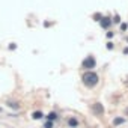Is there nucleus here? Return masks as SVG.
I'll return each instance as SVG.
<instances>
[{"mask_svg":"<svg viewBox=\"0 0 128 128\" xmlns=\"http://www.w3.org/2000/svg\"><path fill=\"white\" fill-rule=\"evenodd\" d=\"M82 80H83L84 86H88V88H95V86L98 84V82H100V77H98L96 72H94V71H88V72L83 74Z\"/></svg>","mask_w":128,"mask_h":128,"instance_id":"1","label":"nucleus"},{"mask_svg":"<svg viewBox=\"0 0 128 128\" xmlns=\"http://www.w3.org/2000/svg\"><path fill=\"white\" fill-rule=\"evenodd\" d=\"M95 66H96V60H95L94 56H88V57L82 62V68H84V70L92 71V68H95Z\"/></svg>","mask_w":128,"mask_h":128,"instance_id":"2","label":"nucleus"},{"mask_svg":"<svg viewBox=\"0 0 128 128\" xmlns=\"http://www.w3.org/2000/svg\"><path fill=\"white\" fill-rule=\"evenodd\" d=\"M92 112H94V114H96V116H101V114L104 113V107H102V104H100V102H95V104L92 106Z\"/></svg>","mask_w":128,"mask_h":128,"instance_id":"3","label":"nucleus"},{"mask_svg":"<svg viewBox=\"0 0 128 128\" xmlns=\"http://www.w3.org/2000/svg\"><path fill=\"white\" fill-rule=\"evenodd\" d=\"M110 24H112V20H110L108 17H102V18H101V26H102L104 29H108Z\"/></svg>","mask_w":128,"mask_h":128,"instance_id":"4","label":"nucleus"},{"mask_svg":"<svg viewBox=\"0 0 128 128\" xmlns=\"http://www.w3.org/2000/svg\"><path fill=\"white\" fill-rule=\"evenodd\" d=\"M68 125H70L71 128H76V126H78V120H77L76 118H70V119H68Z\"/></svg>","mask_w":128,"mask_h":128,"instance_id":"5","label":"nucleus"},{"mask_svg":"<svg viewBox=\"0 0 128 128\" xmlns=\"http://www.w3.org/2000/svg\"><path fill=\"white\" fill-rule=\"evenodd\" d=\"M125 122V118H116L113 120V125H119V124H124Z\"/></svg>","mask_w":128,"mask_h":128,"instance_id":"6","label":"nucleus"},{"mask_svg":"<svg viewBox=\"0 0 128 128\" xmlns=\"http://www.w3.org/2000/svg\"><path fill=\"white\" fill-rule=\"evenodd\" d=\"M42 116H44V114H42L41 112H35V113L32 114V118H33V119H42Z\"/></svg>","mask_w":128,"mask_h":128,"instance_id":"7","label":"nucleus"},{"mask_svg":"<svg viewBox=\"0 0 128 128\" xmlns=\"http://www.w3.org/2000/svg\"><path fill=\"white\" fill-rule=\"evenodd\" d=\"M54 119H57V114L56 113H50L48 114V120H54Z\"/></svg>","mask_w":128,"mask_h":128,"instance_id":"8","label":"nucleus"},{"mask_svg":"<svg viewBox=\"0 0 128 128\" xmlns=\"http://www.w3.org/2000/svg\"><path fill=\"white\" fill-rule=\"evenodd\" d=\"M8 106H9V107H12V108H17V110H18V107H20V106H18V104H15V102H8Z\"/></svg>","mask_w":128,"mask_h":128,"instance_id":"9","label":"nucleus"},{"mask_svg":"<svg viewBox=\"0 0 128 128\" xmlns=\"http://www.w3.org/2000/svg\"><path fill=\"white\" fill-rule=\"evenodd\" d=\"M44 128H53V120H48V122L44 125Z\"/></svg>","mask_w":128,"mask_h":128,"instance_id":"10","label":"nucleus"},{"mask_svg":"<svg viewBox=\"0 0 128 128\" xmlns=\"http://www.w3.org/2000/svg\"><path fill=\"white\" fill-rule=\"evenodd\" d=\"M107 48H110V50H112V48H113V44H112V42H108V44H107Z\"/></svg>","mask_w":128,"mask_h":128,"instance_id":"11","label":"nucleus"}]
</instances>
